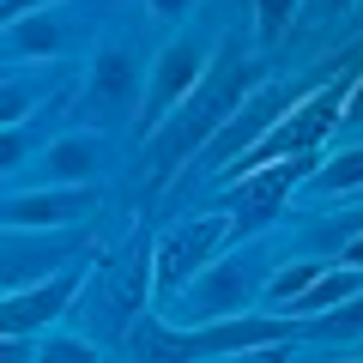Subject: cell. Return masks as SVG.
<instances>
[{
	"instance_id": "cell-20",
	"label": "cell",
	"mask_w": 363,
	"mask_h": 363,
	"mask_svg": "<svg viewBox=\"0 0 363 363\" xmlns=\"http://www.w3.org/2000/svg\"><path fill=\"white\" fill-rule=\"evenodd\" d=\"M37 363H97V351H91L85 339H43Z\"/></svg>"
},
{
	"instance_id": "cell-15",
	"label": "cell",
	"mask_w": 363,
	"mask_h": 363,
	"mask_svg": "<svg viewBox=\"0 0 363 363\" xmlns=\"http://www.w3.org/2000/svg\"><path fill=\"white\" fill-rule=\"evenodd\" d=\"M309 188H315V194H351V188H363V145L327 157V164L309 176Z\"/></svg>"
},
{
	"instance_id": "cell-6",
	"label": "cell",
	"mask_w": 363,
	"mask_h": 363,
	"mask_svg": "<svg viewBox=\"0 0 363 363\" xmlns=\"http://www.w3.org/2000/svg\"><path fill=\"white\" fill-rule=\"evenodd\" d=\"M291 104H297V97H291L285 85H260V91H248V97H242V109H236V116L224 121V128L212 133L206 145H200V164H212V169L236 164V157H242L255 140H267V128H272L279 116H285Z\"/></svg>"
},
{
	"instance_id": "cell-2",
	"label": "cell",
	"mask_w": 363,
	"mask_h": 363,
	"mask_svg": "<svg viewBox=\"0 0 363 363\" xmlns=\"http://www.w3.org/2000/svg\"><path fill=\"white\" fill-rule=\"evenodd\" d=\"M303 321L291 315H236V321H206V327H164V321H140L133 345L145 363H206V357H242L260 351L272 339H297Z\"/></svg>"
},
{
	"instance_id": "cell-24",
	"label": "cell",
	"mask_w": 363,
	"mask_h": 363,
	"mask_svg": "<svg viewBox=\"0 0 363 363\" xmlns=\"http://www.w3.org/2000/svg\"><path fill=\"white\" fill-rule=\"evenodd\" d=\"M339 260H345V267H351V272H363V230H357V236H351V242H345V248H339Z\"/></svg>"
},
{
	"instance_id": "cell-18",
	"label": "cell",
	"mask_w": 363,
	"mask_h": 363,
	"mask_svg": "<svg viewBox=\"0 0 363 363\" xmlns=\"http://www.w3.org/2000/svg\"><path fill=\"white\" fill-rule=\"evenodd\" d=\"M297 6L303 0H255V30H260V43H279L291 30V18H297Z\"/></svg>"
},
{
	"instance_id": "cell-21",
	"label": "cell",
	"mask_w": 363,
	"mask_h": 363,
	"mask_svg": "<svg viewBox=\"0 0 363 363\" xmlns=\"http://www.w3.org/2000/svg\"><path fill=\"white\" fill-rule=\"evenodd\" d=\"M25 152H30V140L18 128H0V169H13V164H25Z\"/></svg>"
},
{
	"instance_id": "cell-12",
	"label": "cell",
	"mask_w": 363,
	"mask_h": 363,
	"mask_svg": "<svg viewBox=\"0 0 363 363\" xmlns=\"http://www.w3.org/2000/svg\"><path fill=\"white\" fill-rule=\"evenodd\" d=\"M363 291V272H351V267H333V272H321V279H315L309 291H303L297 303H291V321H321L327 309H339V303H351Z\"/></svg>"
},
{
	"instance_id": "cell-11",
	"label": "cell",
	"mask_w": 363,
	"mask_h": 363,
	"mask_svg": "<svg viewBox=\"0 0 363 363\" xmlns=\"http://www.w3.org/2000/svg\"><path fill=\"white\" fill-rule=\"evenodd\" d=\"M133 97H140V85H133L128 49H104V55H97V67H91V104L104 109V116H128Z\"/></svg>"
},
{
	"instance_id": "cell-16",
	"label": "cell",
	"mask_w": 363,
	"mask_h": 363,
	"mask_svg": "<svg viewBox=\"0 0 363 363\" xmlns=\"http://www.w3.org/2000/svg\"><path fill=\"white\" fill-rule=\"evenodd\" d=\"M315 339H363V291L351 303H339V309H327L321 321H303Z\"/></svg>"
},
{
	"instance_id": "cell-7",
	"label": "cell",
	"mask_w": 363,
	"mask_h": 363,
	"mask_svg": "<svg viewBox=\"0 0 363 363\" xmlns=\"http://www.w3.org/2000/svg\"><path fill=\"white\" fill-rule=\"evenodd\" d=\"M79 297V267H61L49 272L43 285L18 291V297H0V339H25V333H43L67 315V303Z\"/></svg>"
},
{
	"instance_id": "cell-23",
	"label": "cell",
	"mask_w": 363,
	"mask_h": 363,
	"mask_svg": "<svg viewBox=\"0 0 363 363\" xmlns=\"http://www.w3.org/2000/svg\"><path fill=\"white\" fill-rule=\"evenodd\" d=\"M339 121H357V128H363V79L345 91V116H339Z\"/></svg>"
},
{
	"instance_id": "cell-8",
	"label": "cell",
	"mask_w": 363,
	"mask_h": 363,
	"mask_svg": "<svg viewBox=\"0 0 363 363\" xmlns=\"http://www.w3.org/2000/svg\"><path fill=\"white\" fill-rule=\"evenodd\" d=\"M248 303H255V260L248 255L212 260L194 279V291H188V309L200 315V327L206 321H236V315H248Z\"/></svg>"
},
{
	"instance_id": "cell-1",
	"label": "cell",
	"mask_w": 363,
	"mask_h": 363,
	"mask_svg": "<svg viewBox=\"0 0 363 363\" xmlns=\"http://www.w3.org/2000/svg\"><path fill=\"white\" fill-rule=\"evenodd\" d=\"M248 91H260V61H248L242 49L218 55V73H206V79H200V91L188 97V104L169 109V121H157L145 164L164 176V169H176V164H188V157H200V145H206L212 133H218L224 121L242 109Z\"/></svg>"
},
{
	"instance_id": "cell-3",
	"label": "cell",
	"mask_w": 363,
	"mask_h": 363,
	"mask_svg": "<svg viewBox=\"0 0 363 363\" xmlns=\"http://www.w3.org/2000/svg\"><path fill=\"white\" fill-rule=\"evenodd\" d=\"M230 242V218L224 212H200V218L176 224V230L157 242V260H152V291H182L194 285L200 272L218 260V248Z\"/></svg>"
},
{
	"instance_id": "cell-26",
	"label": "cell",
	"mask_w": 363,
	"mask_h": 363,
	"mask_svg": "<svg viewBox=\"0 0 363 363\" xmlns=\"http://www.w3.org/2000/svg\"><path fill=\"white\" fill-rule=\"evenodd\" d=\"M351 6H357V0H315V13H321V18H339V13H351Z\"/></svg>"
},
{
	"instance_id": "cell-4",
	"label": "cell",
	"mask_w": 363,
	"mask_h": 363,
	"mask_svg": "<svg viewBox=\"0 0 363 363\" xmlns=\"http://www.w3.org/2000/svg\"><path fill=\"white\" fill-rule=\"evenodd\" d=\"M309 176H315V157H285V164H267V169H255V176L230 182V200H224V206H230L224 212V218H230V236H248L267 218H279L285 200H291V188H303Z\"/></svg>"
},
{
	"instance_id": "cell-10",
	"label": "cell",
	"mask_w": 363,
	"mask_h": 363,
	"mask_svg": "<svg viewBox=\"0 0 363 363\" xmlns=\"http://www.w3.org/2000/svg\"><path fill=\"white\" fill-rule=\"evenodd\" d=\"M43 169H49L55 188H91V176L104 169V145L91 133H61L49 145V157H43Z\"/></svg>"
},
{
	"instance_id": "cell-25",
	"label": "cell",
	"mask_w": 363,
	"mask_h": 363,
	"mask_svg": "<svg viewBox=\"0 0 363 363\" xmlns=\"http://www.w3.org/2000/svg\"><path fill=\"white\" fill-rule=\"evenodd\" d=\"M188 6H194V0H152V13H157V18H182Z\"/></svg>"
},
{
	"instance_id": "cell-17",
	"label": "cell",
	"mask_w": 363,
	"mask_h": 363,
	"mask_svg": "<svg viewBox=\"0 0 363 363\" xmlns=\"http://www.w3.org/2000/svg\"><path fill=\"white\" fill-rule=\"evenodd\" d=\"M37 97H43L37 79H6V85H0V128H18V121H30Z\"/></svg>"
},
{
	"instance_id": "cell-5",
	"label": "cell",
	"mask_w": 363,
	"mask_h": 363,
	"mask_svg": "<svg viewBox=\"0 0 363 363\" xmlns=\"http://www.w3.org/2000/svg\"><path fill=\"white\" fill-rule=\"evenodd\" d=\"M206 73H212V61H206V37H182V43H169V49L157 55V67H152V85H145L140 133H157V121H164L169 109L188 104Z\"/></svg>"
},
{
	"instance_id": "cell-13",
	"label": "cell",
	"mask_w": 363,
	"mask_h": 363,
	"mask_svg": "<svg viewBox=\"0 0 363 363\" xmlns=\"http://www.w3.org/2000/svg\"><path fill=\"white\" fill-rule=\"evenodd\" d=\"M61 43H67V18H55V13H30V18H18L13 25V37H6V49L13 55H61Z\"/></svg>"
},
{
	"instance_id": "cell-14",
	"label": "cell",
	"mask_w": 363,
	"mask_h": 363,
	"mask_svg": "<svg viewBox=\"0 0 363 363\" xmlns=\"http://www.w3.org/2000/svg\"><path fill=\"white\" fill-rule=\"evenodd\" d=\"M321 272H327L321 260H291V267H279V272L267 279V291H260V297H267V309H272V315H285L291 303H297L303 291H309L315 279H321Z\"/></svg>"
},
{
	"instance_id": "cell-22",
	"label": "cell",
	"mask_w": 363,
	"mask_h": 363,
	"mask_svg": "<svg viewBox=\"0 0 363 363\" xmlns=\"http://www.w3.org/2000/svg\"><path fill=\"white\" fill-rule=\"evenodd\" d=\"M0 363H37V351L25 339H0Z\"/></svg>"
},
{
	"instance_id": "cell-19",
	"label": "cell",
	"mask_w": 363,
	"mask_h": 363,
	"mask_svg": "<svg viewBox=\"0 0 363 363\" xmlns=\"http://www.w3.org/2000/svg\"><path fill=\"white\" fill-rule=\"evenodd\" d=\"M357 230H363V212H351V218H327V224H309L303 236H309L315 248H345Z\"/></svg>"
},
{
	"instance_id": "cell-9",
	"label": "cell",
	"mask_w": 363,
	"mask_h": 363,
	"mask_svg": "<svg viewBox=\"0 0 363 363\" xmlns=\"http://www.w3.org/2000/svg\"><path fill=\"white\" fill-rule=\"evenodd\" d=\"M97 206L91 188H43V194H18L0 200V224H25V230H61V224L85 218Z\"/></svg>"
}]
</instances>
